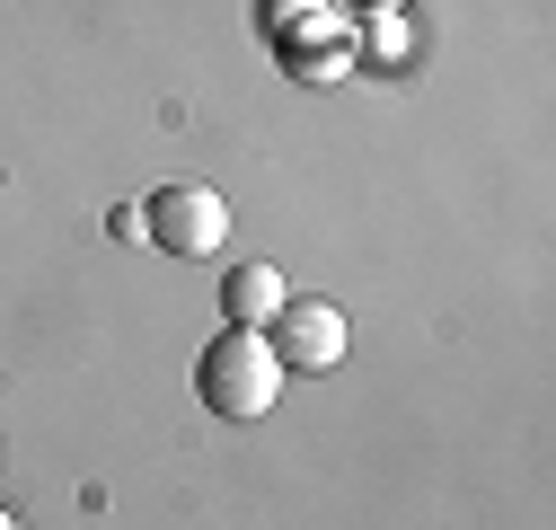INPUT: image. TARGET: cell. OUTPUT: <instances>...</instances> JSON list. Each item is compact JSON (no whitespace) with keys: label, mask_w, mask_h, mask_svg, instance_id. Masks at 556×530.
<instances>
[{"label":"cell","mask_w":556,"mask_h":530,"mask_svg":"<svg viewBox=\"0 0 556 530\" xmlns=\"http://www.w3.org/2000/svg\"><path fill=\"white\" fill-rule=\"evenodd\" d=\"M265 345H274L283 371H336L344 363V310L336 301H283Z\"/></svg>","instance_id":"cell-3"},{"label":"cell","mask_w":556,"mask_h":530,"mask_svg":"<svg viewBox=\"0 0 556 530\" xmlns=\"http://www.w3.org/2000/svg\"><path fill=\"white\" fill-rule=\"evenodd\" d=\"M371 62H406V27H397V10H371Z\"/></svg>","instance_id":"cell-5"},{"label":"cell","mask_w":556,"mask_h":530,"mask_svg":"<svg viewBox=\"0 0 556 530\" xmlns=\"http://www.w3.org/2000/svg\"><path fill=\"white\" fill-rule=\"evenodd\" d=\"M142 230H151L168 256H222V239H230V204H222L213 186L177 177V186H151V204H142Z\"/></svg>","instance_id":"cell-2"},{"label":"cell","mask_w":556,"mask_h":530,"mask_svg":"<svg viewBox=\"0 0 556 530\" xmlns=\"http://www.w3.org/2000/svg\"><path fill=\"white\" fill-rule=\"evenodd\" d=\"M194 389H203V407H222V416L256 425V416L274 407V389H283V363H274V345L256 337V327H230V337L203 345Z\"/></svg>","instance_id":"cell-1"},{"label":"cell","mask_w":556,"mask_h":530,"mask_svg":"<svg viewBox=\"0 0 556 530\" xmlns=\"http://www.w3.org/2000/svg\"><path fill=\"white\" fill-rule=\"evenodd\" d=\"M354 10H406V0H354Z\"/></svg>","instance_id":"cell-6"},{"label":"cell","mask_w":556,"mask_h":530,"mask_svg":"<svg viewBox=\"0 0 556 530\" xmlns=\"http://www.w3.org/2000/svg\"><path fill=\"white\" fill-rule=\"evenodd\" d=\"M274 310H283V275H274V265H239V275H230V318L265 327Z\"/></svg>","instance_id":"cell-4"},{"label":"cell","mask_w":556,"mask_h":530,"mask_svg":"<svg viewBox=\"0 0 556 530\" xmlns=\"http://www.w3.org/2000/svg\"><path fill=\"white\" fill-rule=\"evenodd\" d=\"M0 530H18V513H0Z\"/></svg>","instance_id":"cell-7"}]
</instances>
